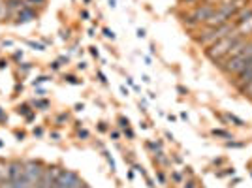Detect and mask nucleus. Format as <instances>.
I'll return each instance as SVG.
<instances>
[{"instance_id": "obj_1", "label": "nucleus", "mask_w": 252, "mask_h": 188, "mask_svg": "<svg viewBox=\"0 0 252 188\" xmlns=\"http://www.w3.org/2000/svg\"><path fill=\"white\" fill-rule=\"evenodd\" d=\"M239 32H237V28L231 32V34L224 36V38H220L218 42H215L213 46L207 47V51H205V55L209 57V59L213 60V62H218V60H222L226 55H228V51L231 49V46L235 44V40L239 38Z\"/></svg>"}, {"instance_id": "obj_2", "label": "nucleus", "mask_w": 252, "mask_h": 188, "mask_svg": "<svg viewBox=\"0 0 252 188\" xmlns=\"http://www.w3.org/2000/svg\"><path fill=\"white\" fill-rule=\"evenodd\" d=\"M251 59H252V42H249L247 46L243 47V51H241L239 55H235V57L228 59L226 62H222L220 68H222L224 73H228V75H237Z\"/></svg>"}, {"instance_id": "obj_3", "label": "nucleus", "mask_w": 252, "mask_h": 188, "mask_svg": "<svg viewBox=\"0 0 252 188\" xmlns=\"http://www.w3.org/2000/svg\"><path fill=\"white\" fill-rule=\"evenodd\" d=\"M213 12H215V6H213L211 2L200 4V6H196L190 13L183 15V23L186 24L188 28H196V26H200V24H205V21L213 15Z\"/></svg>"}, {"instance_id": "obj_4", "label": "nucleus", "mask_w": 252, "mask_h": 188, "mask_svg": "<svg viewBox=\"0 0 252 188\" xmlns=\"http://www.w3.org/2000/svg\"><path fill=\"white\" fill-rule=\"evenodd\" d=\"M44 169H46V165L42 164L40 160H26V162H24V175L32 183V187L42 179Z\"/></svg>"}, {"instance_id": "obj_5", "label": "nucleus", "mask_w": 252, "mask_h": 188, "mask_svg": "<svg viewBox=\"0 0 252 188\" xmlns=\"http://www.w3.org/2000/svg\"><path fill=\"white\" fill-rule=\"evenodd\" d=\"M81 185H83V181L79 179L77 173L68 171V169H62V173H60L55 188H79Z\"/></svg>"}, {"instance_id": "obj_6", "label": "nucleus", "mask_w": 252, "mask_h": 188, "mask_svg": "<svg viewBox=\"0 0 252 188\" xmlns=\"http://www.w3.org/2000/svg\"><path fill=\"white\" fill-rule=\"evenodd\" d=\"M13 19H15L13 24H24V23H28V21H32V19H38L36 8L24 6L23 10H19V12L15 13V17H13Z\"/></svg>"}, {"instance_id": "obj_7", "label": "nucleus", "mask_w": 252, "mask_h": 188, "mask_svg": "<svg viewBox=\"0 0 252 188\" xmlns=\"http://www.w3.org/2000/svg\"><path fill=\"white\" fill-rule=\"evenodd\" d=\"M24 173L23 160H10L8 162V181H17Z\"/></svg>"}, {"instance_id": "obj_8", "label": "nucleus", "mask_w": 252, "mask_h": 188, "mask_svg": "<svg viewBox=\"0 0 252 188\" xmlns=\"http://www.w3.org/2000/svg\"><path fill=\"white\" fill-rule=\"evenodd\" d=\"M252 81V59L245 64V68L237 73V79H235V85H237V89H243L245 85H249Z\"/></svg>"}, {"instance_id": "obj_9", "label": "nucleus", "mask_w": 252, "mask_h": 188, "mask_svg": "<svg viewBox=\"0 0 252 188\" xmlns=\"http://www.w3.org/2000/svg\"><path fill=\"white\" fill-rule=\"evenodd\" d=\"M249 19H252V6H245L243 10H239V12L235 13V17L231 19V23L235 24V26H239V24L247 23Z\"/></svg>"}, {"instance_id": "obj_10", "label": "nucleus", "mask_w": 252, "mask_h": 188, "mask_svg": "<svg viewBox=\"0 0 252 188\" xmlns=\"http://www.w3.org/2000/svg\"><path fill=\"white\" fill-rule=\"evenodd\" d=\"M6 8L15 15L19 10H23L24 8V0H6Z\"/></svg>"}, {"instance_id": "obj_11", "label": "nucleus", "mask_w": 252, "mask_h": 188, "mask_svg": "<svg viewBox=\"0 0 252 188\" xmlns=\"http://www.w3.org/2000/svg\"><path fill=\"white\" fill-rule=\"evenodd\" d=\"M30 106H34L36 109H47V107H49V100H44V98L36 100V98H34V100L30 102Z\"/></svg>"}, {"instance_id": "obj_12", "label": "nucleus", "mask_w": 252, "mask_h": 188, "mask_svg": "<svg viewBox=\"0 0 252 188\" xmlns=\"http://www.w3.org/2000/svg\"><path fill=\"white\" fill-rule=\"evenodd\" d=\"M30 111H32V109H30V104H21V106H17V115H23V117H26Z\"/></svg>"}, {"instance_id": "obj_13", "label": "nucleus", "mask_w": 252, "mask_h": 188, "mask_svg": "<svg viewBox=\"0 0 252 188\" xmlns=\"http://www.w3.org/2000/svg\"><path fill=\"white\" fill-rule=\"evenodd\" d=\"M24 44L30 47H34L36 51H46V46L44 44H40V42H32V40H24Z\"/></svg>"}, {"instance_id": "obj_14", "label": "nucleus", "mask_w": 252, "mask_h": 188, "mask_svg": "<svg viewBox=\"0 0 252 188\" xmlns=\"http://www.w3.org/2000/svg\"><path fill=\"white\" fill-rule=\"evenodd\" d=\"M68 120H70V115H68V113H60L59 117L55 118V124H57V126H62V124L68 122Z\"/></svg>"}, {"instance_id": "obj_15", "label": "nucleus", "mask_w": 252, "mask_h": 188, "mask_svg": "<svg viewBox=\"0 0 252 188\" xmlns=\"http://www.w3.org/2000/svg\"><path fill=\"white\" fill-rule=\"evenodd\" d=\"M24 6H30V8H36V6H46V0H24Z\"/></svg>"}, {"instance_id": "obj_16", "label": "nucleus", "mask_w": 252, "mask_h": 188, "mask_svg": "<svg viewBox=\"0 0 252 188\" xmlns=\"http://www.w3.org/2000/svg\"><path fill=\"white\" fill-rule=\"evenodd\" d=\"M145 147H147L149 151L156 153V151H160V149H162V143H153V141H147V143H145Z\"/></svg>"}, {"instance_id": "obj_17", "label": "nucleus", "mask_w": 252, "mask_h": 188, "mask_svg": "<svg viewBox=\"0 0 252 188\" xmlns=\"http://www.w3.org/2000/svg\"><path fill=\"white\" fill-rule=\"evenodd\" d=\"M213 136H216V138H226V140L231 138V134L226 132V130H213Z\"/></svg>"}, {"instance_id": "obj_18", "label": "nucleus", "mask_w": 252, "mask_h": 188, "mask_svg": "<svg viewBox=\"0 0 252 188\" xmlns=\"http://www.w3.org/2000/svg\"><path fill=\"white\" fill-rule=\"evenodd\" d=\"M49 79H51V77H49V75H40V77H36V79H34V81H32V85H34V87H36V85H42V83H47Z\"/></svg>"}, {"instance_id": "obj_19", "label": "nucleus", "mask_w": 252, "mask_h": 188, "mask_svg": "<svg viewBox=\"0 0 252 188\" xmlns=\"http://www.w3.org/2000/svg\"><path fill=\"white\" fill-rule=\"evenodd\" d=\"M241 93H245V96H249V98H252V81L249 83V85H245V87L241 89Z\"/></svg>"}, {"instance_id": "obj_20", "label": "nucleus", "mask_w": 252, "mask_h": 188, "mask_svg": "<svg viewBox=\"0 0 252 188\" xmlns=\"http://www.w3.org/2000/svg\"><path fill=\"white\" fill-rule=\"evenodd\" d=\"M64 81H68L70 85H81V81H79L75 75H66V77H64Z\"/></svg>"}, {"instance_id": "obj_21", "label": "nucleus", "mask_w": 252, "mask_h": 188, "mask_svg": "<svg viewBox=\"0 0 252 188\" xmlns=\"http://www.w3.org/2000/svg\"><path fill=\"white\" fill-rule=\"evenodd\" d=\"M32 70V64L30 62H23V64H19V71H30Z\"/></svg>"}, {"instance_id": "obj_22", "label": "nucleus", "mask_w": 252, "mask_h": 188, "mask_svg": "<svg viewBox=\"0 0 252 188\" xmlns=\"http://www.w3.org/2000/svg\"><path fill=\"white\" fill-rule=\"evenodd\" d=\"M119 126H120L122 130L128 128V126H130V120H128V118H124V117H120V118H119Z\"/></svg>"}, {"instance_id": "obj_23", "label": "nucleus", "mask_w": 252, "mask_h": 188, "mask_svg": "<svg viewBox=\"0 0 252 188\" xmlns=\"http://www.w3.org/2000/svg\"><path fill=\"white\" fill-rule=\"evenodd\" d=\"M89 136H91L89 130H79V132H77V138H79V140H89Z\"/></svg>"}, {"instance_id": "obj_24", "label": "nucleus", "mask_w": 252, "mask_h": 188, "mask_svg": "<svg viewBox=\"0 0 252 188\" xmlns=\"http://www.w3.org/2000/svg\"><path fill=\"white\" fill-rule=\"evenodd\" d=\"M23 49H19V51H15V53H13V59L17 60V62H21V60H23Z\"/></svg>"}, {"instance_id": "obj_25", "label": "nucleus", "mask_w": 252, "mask_h": 188, "mask_svg": "<svg viewBox=\"0 0 252 188\" xmlns=\"http://www.w3.org/2000/svg\"><path fill=\"white\" fill-rule=\"evenodd\" d=\"M60 66H62V64H60L59 60H55V62H51V64H49V68H51L53 71H57L60 68Z\"/></svg>"}, {"instance_id": "obj_26", "label": "nucleus", "mask_w": 252, "mask_h": 188, "mask_svg": "<svg viewBox=\"0 0 252 188\" xmlns=\"http://www.w3.org/2000/svg\"><path fill=\"white\" fill-rule=\"evenodd\" d=\"M32 134H34V138H42V136H44V128L38 126V128L32 130Z\"/></svg>"}, {"instance_id": "obj_27", "label": "nucleus", "mask_w": 252, "mask_h": 188, "mask_svg": "<svg viewBox=\"0 0 252 188\" xmlns=\"http://www.w3.org/2000/svg\"><path fill=\"white\" fill-rule=\"evenodd\" d=\"M0 188H15V187H13L12 181H2V183H0Z\"/></svg>"}, {"instance_id": "obj_28", "label": "nucleus", "mask_w": 252, "mask_h": 188, "mask_svg": "<svg viewBox=\"0 0 252 188\" xmlns=\"http://www.w3.org/2000/svg\"><path fill=\"white\" fill-rule=\"evenodd\" d=\"M34 118H36V113H34V111H30V113H28V115L24 117V120H26V122H32Z\"/></svg>"}, {"instance_id": "obj_29", "label": "nucleus", "mask_w": 252, "mask_h": 188, "mask_svg": "<svg viewBox=\"0 0 252 188\" xmlns=\"http://www.w3.org/2000/svg\"><path fill=\"white\" fill-rule=\"evenodd\" d=\"M124 136H126L128 140H134V132L130 130V126H128V128H124Z\"/></svg>"}, {"instance_id": "obj_30", "label": "nucleus", "mask_w": 252, "mask_h": 188, "mask_svg": "<svg viewBox=\"0 0 252 188\" xmlns=\"http://www.w3.org/2000/svg\"><path fill=\"white\" fill-rule=\"evenodd\" d=\"M15 138H17V141H23L24 140V132H23V130H21V132H19V130H15Z\"/></svg>"}, {"instance_id": "obj_31", "label": "nucleus", "mask_w": 252, "mask_h": 188, "mask_svg": "<svg viewBox=\"0 0 252 188\" xmlns=\"http://www.w3.org/2000/svg\"><path fill=\"white\" fill-rule=\"evenodd\" d=\"M229 117V120H233V122H237V126H243V120L241 118H237L235 115H228Z\"/></svg>"}, {"instance_id": "obj_32", "label": "nucleus", "mask_w": 252, "mask_h": 188, "mask_svg": "<svg viewBox=\"0 0 252 188\" xmlns=\"http://www.w3.org/2000/svg\"><path fill=\"white\" fill-rule=\"evenodd\" d=\"M104 36H106V38H111V40L115 38V34H113V32L109 30V28H104Z\"/></svg>"}, {"instance_id": "obj_33", "label": "nucleus", "mask_w": 252, "mask_h": 188, "mask_svg": "<svg viewBox=\"0 0 252 188\" xmlns=\"http://www.w3.org/2000/svg\"><path fill=\"white\" fill-rule=\"evenodd\" d=\"M8 120V117H6V113H4V109L0 107V122H6Z\"/></svg>"}, {"instance_id": "obj_34", "label": "nucleus", "mask_w": 252, "mask_h": 188, "mask_svg": "<svg viewBox=\"0 0 252 188\" xmlns=\"http://www.w3.org/2000/svg\"><path fill=\"white\" fill-rule=\"evenodd\" d=\"M119 138H120V132H117V130H115V132H111V140L117 141Z\"/></svg>"}, {"instance_id": "obj_35", "label": "nucleus", "mask_w": 252, "mask_h": 188, "mask_svg": "<svg viewBox=\"0 0 252 188\" xmlns=\"http://www.w3.org/2000/svg\"><path fill=\"white\" fill-rule=\"evenodd\" d=\"M98 130H100V132H106V130H108V124H106V122H100V124H98Z\"/></svg>"}, {"instance_id": "obj_36", "label": "nucleus", "mask_w": 252, "mask_h": 188, "mask_svg": "<svg viewBox=\"0 0 252 188\" xmlns=\"http://www.w3.org/2000/svg\"><path fill=\"white\" fill-rule=\"evenodd\" d=\"M51 140L59 141L60 140V134H59V132H51Z\"/></svg>"}, {"instance_id": "obj_37", "label": "nucleus", "mask_w": 252, "mask_h": 188, "mask_svg": "<svg viewBox=\"0 0 252 188\" xmlns=\"http://www.w3.org/2000/svg\"><path fill=\"white\" fill-rule=\"evenodd\" d=\"M173 181H175V183H181V181H183V177H181V173H173Z\"/></svg>"}, {"instance_id": "obj_38", "label": "nucleus", "mask_w": 252, "mask_h": 188, "mask_svg": "<svg viewBox=\"0 0 252 188\" xmlns=\"http://www.w3.org/2000/svg\"><path fill=\"white\" fill-rule=\"evenodd\" d=\"M4 68H8V60L0 59V70H4Z\"/></svg>"}, {"instance_id": "obj_39", "label": "nucleus", "mask_w": 252, "mask_h": 188, "mask_svg": "<svg viewBox=\"0 0 252 188\" xmlns=\"http://www.w3.org/2000/svg\"><path fill=\"white\" fill-rule=\"evenodd\" d=\"M156 179H158V181H160V183H162V185H164V183H166V177L162 175V173H156Z\"/></svg>"}, {"instance_id": "obj_40", "label": "nucleus", "mask_w": 252, "mask_h": 188, "mask_svg": "<svg viewBox=\"0 0 252 188\" xmlns=\"http://www.w3.org/2000/svg\"><path fill=\"white\" fill-rule=\"evenodd\" d=\"M98 77H100V81H102V83H108V79H106V75H104L102 71H98Z\"/></svg>"}, {"instance_id": "obj_41", "label": "nucleus", "mask_w": 252, "mask_h": 188, "mask_svg": "<svg viewBox=\"0 0 252 188\" xmlns=\"http://www.w3.org/2000/svg\"><path fill=\"white\" fill-rule=\"evenodd\" d=\"M91 55H92V57H96V59H98V49H96V47H91Z\"/></svg>"}, {"instance_id": "obj_42", "label": "nucleus", "mask_w": 252, "mask_h": 188, "mask_svg": "<svg viewBox=\"0 0 252 188\" xmlns=\"http://www.w3.org/2000/svg\"><path fill=\"white\" fill-rule=\"evenodd\" d=\"M2 46H4V47H12L13 42H10V40H4V42H2Z\"/></svg>"}, {"instance_id": "obj_43", "label": "nucleus", "mask_w": 252, "mask_h": 188, "mask_svg": "<svg viewBox=\"0 0 252 188\" xmlns=\"http://www.w3.org/2000/svg\"><path fill=\"white\" fill-rule=\"evenodd\" d=\"M81 17H83V19H89L91 15H89V12H87V10H83V12H81Z\"/></svg>"}, {"instance_id": "obj_44", "label": "nucleus", "mask_w": 252, "mask_h": 188, "mask_svg": "<svg viewBox=\"0 0 252 188\" xmlns=\"http://www.w3.org/2000/svg\"><path fill=\"white\" fill-rule=\"evenodd\" d=\"M36 94H38V96H40V98H42V96H44V94H46V91H44V89H38V91H36Z\"/></svg>"}, {"instance_id": "obj_45", "label": "nucleus", "mask_w": 252, "mask_h": 188, "mask_svg": "<svg viewBox=\"0 0 252 188\" xmlns=\"http://www.w3.org/2000/svg\"><path fill=\"white\" fill-rule=\"evenodd\" d=\"M77 68H79V70H85V68H87V64H85V62H79V64H77Z\"/></svg>"}, {"instance_id": "obj_46", "label": "nucleus", "mask_w": 252, "mask_h": 188, "mask_svg": "<svg viewBox=\"0 0 252 188\" xmlns=\"http://www.w3.org/2000/svg\"><path fill=\"white\" fill-rule=\"evenodd\" d=\"M137 36H139V38H145V30H141V28H139V30H137Z\"/></svg>"}, {"instance_id": "obj_47", "label": "nucleus", "mask_w": 252, "mask_h": 188, "mask_svg": "<svg viewBox=\"0 0 252 188\" xmlns=\"http://www.w3.org/2000/svg\"><path fill=\"white\" fill-rule=\"evenodd\" d=\"M184 188H194V183H192V181H190V183H186V185H184Z\"/></svg>"}, {"instance_id": "obj_48", "label": "nucleus", "mask_w": 252, "mask_h": 188, "mask_svg": "<svg viewBox=\"0 0 252 188\" xmlns=\"http://www.w3.org/2000/svg\"><path fill=\"white\" fill-rule=\"evenodd\" d=\"M79 188H91V187H87V185H85V183H83V185H81V187H79Z\"/></svg>"}, {"instance_id": "obj_49", "label": "nucleus", "mask_w": 252, "mask_h": 188, "mask_svg": "<svg viewBox=\"0 0 252 188\" xmlns=\"http://www.w3.org/2000/svg\"><path fill=\"white\" fill-rule=\"evenodd\" d=\"M0 147H4V141H0Z\"/></svg>"}]
</instances>
